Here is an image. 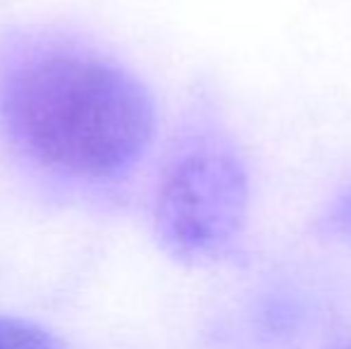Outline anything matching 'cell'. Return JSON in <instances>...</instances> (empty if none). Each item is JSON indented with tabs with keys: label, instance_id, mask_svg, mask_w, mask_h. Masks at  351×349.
Returning <instances> with one entry per match:
<instances>
[{
	"label": "cell",
	"instance_id": "2",
	"mask_svg": "<svg viewBox=\"0 0 351 349\" xmlns=\"http://www.w3.org/2000/svg\"><path fill=\"white\" fill-rule=\"evenodd\" d=\"M249 170L230 139L186 141L165 168L156 196V230L172 256L215 261L237 244L249 218Z\"/></svg>",
	"mask_w": 351,
	"mask_h": 349
},
{
	"label": "cell",
	"instance_id": "1",
	"mask_svg": "<svg viewBox=\"0 0 351 349\" xmlns=\"http://www.w3.org/2000/svg\"><path fill=\"white\" fill-rule=\"evenodd\" d=\"M12 141L51 173L86 182L127 175L156 134V106L127 70L82 51H38L0 88Z\"/></svg>",
	"mask_w": 351,
	"mask_h": 349
},
{
	"label": "cell",
	"instance_id": "3",
	"mask_svg": "<svg viewBox=\"0 0 351 349\" xmlns=\"http://www.w3.org/2000/svg\"><path fill=\"white\" fill-rule=\"evenodd\" d=\"M0 349H65L46 328L22 318L0 316Z\"/></svg>",
	"mask_w": 351,
	"mask_h": 349
},
{
	"label": "cell",
	"instance_id": "4",
	"mask_svg": "<svg viewBox=\"0 0 351 349\" xmlns=\"http://www.w3.org/2000/svg\"><path fill=\"white\" fill-rule=\"evenodd\" d=\"M328 225L335 234L351 242V186L335 201L332 210L328 215Z\"/></svg>",
	"mask_w": 351,
	"mask_h": 349
}]
</instances>
